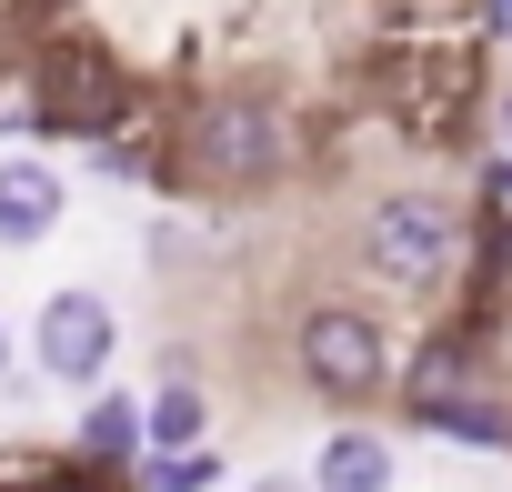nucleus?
<instances>
[{
  "instance_id": "1",
  "label": "nucleus",
  "mask_w": 512,
  "mask_h": 492,
  "mask_svg": "<svg viewBox=\"0 0 512 492\" xmlns=\"http://www.w3.org/2000/svg\"><path fill=\"white\" fill-rule=\"evenodd\" d=\"M292 151H302V131L272 91H211L181 131V171L211 191H272L292 171Z\"/></svg>"
},
{
  "instance_id": "2",
  "label": "nucleus",
  "mask_w": 512,
  "mask_h": 492,
  "mask_svg": "<svg viewBox=\"0 0 512 492\" xmlns=\"http://www.w3.org/2000/svg\"><path fill=\"white\" fill-rule=\"evenodd\" d=\"M362 262L392 282V292H442L462 262H472V221L442 201V191H382L362 211Z\"/></svg>"
},
{
  "instance_id": "3",
  "label": "nucleus",
  "mask_w": 512,
  "mask_h": 492,
  "mask_svg": "<svg viewBox=\"0 0 512 492\" xmlns=\"http://www.w3.org/2000/svg\"><path fill=\"white\" fill-rule=\"evenodd\" d=\"M292 362H302V382H312L322 402H382V392L402 382L392 332H382V312H362V302H312V312L292 322Z\"/></svg>"
},
{
  "instance_id": "4",
  "label": "nucleus",
  "mask_w": 512,
  "mask_h": 492,
  "mask_svg": "<svg viewBox=\"0 0 512 492\" xmlns=\"http://www.w3.org/2000/svg\"><path fill=\"white\" fill-rule=\"evenodd\" d=\"M21 91H31V121L61 131V141H111V131L131 121V71H121L101 41H51Z\"/></svg>"
},
{
  "instance_id": "5",
  "label": "nucleus",
  "mask_w": 512,
  "mask_h": 492,
  "mask_svg": "<svg viewBox=\"0 0 512 492\" xmlns=\"http://www.w3.org/2000/svg\"><path fill=\"white\" fill-rule=\"evenodd\" d=\"M111 352H121V322H111V302L101 292H51L41 302V322H31V362L61 382V392H101V372H111Z\"/></svg>"
},
{
  "instance_id": "6",
  "label": "nucleus",
  "mask_w": 512,
  "mask_h": 492,
  "mask_svg": "<svg viewBox=\"0 0 512 492\" xmlns=\"http://www.w3.org/2000/svg\"><path fill=\"white\" fill-rule=\"evenodd\" d=\"M61 211H71V191H61L51 161H31V151L0 161V252H31V241H51Z\"/></svg>"
},
{
  "instance_id": "7",
  "label": "nucleus",
  "mask_w": 512,
  "mask_h": 492,
  "mask_svg": "<svg viewBox=\"0 0 512 492\" xmlns=\"http://www.w3.org/2000/svg\"><path fill=\"white\" fill-rule=\"evenodd\" d=\"M392 482H402V462L382 432H332L312 452V492H392Z\"/></svg>"
},
{
  "instance_id": "8",
  "label": "nucleus",
  "mask_w": 512,
  "mask_h": 492,
  "mask_svg": "<svg viewBox=\"0 0 512 492\" xmlns=\"http://www.w3.org/2000/svg\"><path fill=\"white\" fill-rule=\"evenodd\" d=\"M141 442H151V452H201V442H211V402H201V382L171 372V382L141 402Z\"/></svg>"
},
{
  "instance_id": "9",
  "label": "nucleus",
  "mask_w": 512,
  "mask_h": 492,
  "mask_svg": "<svg viewBox=\"0 0 512 492\" xmlns=\"http://www.w3.org/2000/svg\"><path fill=\"white\" fill-rule=\"evenodd\" d=\"M141 402L131 392H101L91 412H81V462H101V472H141Z\"/></svg>"
},
{
  "instance_id": "10",
  "label": "nucleus",
  "mask_w": 512,
  "mask_h": 492,
  "mask_svg": "<svg viewBox=\"0 0 512 492\" xmlns=\"http://www.w3.org/2000/svg\"><path fill=\"white\" fill-rule=\"evenodd\" d=\"M422 432H442V442H472V452H512V402H492V392H462L452 412H432Z\"/></svg>"
},
{
  "instance_id": "11",
  "label": "nucleus",
  "mask_w": 512,
  "mask_h": 492,
  "mask_svg": "<svg viewBox=\"0 0 512 492\" xmlns=\"http://www.w3.org/2000/svg\"><path fill=\"white\" fill-rule=\"evenodd\" d=\"M402 392H412V422H432V412H452V402H462V342L442 332V342H432V352H422V362L402 372Z\"/></svg>"
},
{
  "instance_id": "12",
  "label": "nucleus",
  "mask_w": 512,
  "mask_h": 492,
  "mask_svg": "<svg viewBox=\"0 0 512 492\" xmlns=\"http://www.w3.org/2000/svg\"><path fill=\"white\" fill-rule=\"evenodd\" d=\"M221 482V452H141V492H211Z\"/></svg>"
},
{
  "instance_id": "13",
  "label": "nucleus",
  "mask_w": 512,
  "mask_h": 492,
  "mask_svg": "<svg viewBox=\"0 0 512 492\" xmlns=\"http://www.w3.org/2000/svg\"><path fill=\"white\" fill-rule=\"evenodd\" d=\"M241 492H312L302 472H262V482H241Z\"/></svg>"
},
{
  "instance_id": "14",
  "label": "nucleus",
  "mask_w": 512,
  "mask_h": 492,
  "mask_svg": "<svg viewBox=\"0 0 512 492\" xmlns=\"http://www.w3.org/2000/svg\"><path fill=\"white\" fill-rule=\"evenodd\" d=\"M492 201H502V211H512V151H502V161H492Z\"/></svg>"
},
{
  "instance_id": "15",
  "label": "nucleus",
  "mask_w": 512,
  "mask_h": 492,
  "mask_svg": "<svg viewBox=\"0 0 512 492\" xmlns=\"http://www.w3.org/2000/svg\"><path fill=\"white\" fill-rule=\"evenodd\" d=\"M0 382H11V322H0Z\"/></svg>"
},
{
  "instance_id": "16",
  "label": "nucleus",
  "mask_w": 512,
  "mask_h": 492,
  "mask_svg": "<svg viewBox=\"0 0 512 492\" xmlns=\"http://www.w3.org/2000/svg\"><path fill=\"white\" fill-rule=\"evenodd\" d=\"M492 21H502V31H512V0H492Z\"/></svg>"
},
{
  "instance_id": "17",
  "label": "nucleus",
  "mask_w": 512,
  "mask_h": 492,
  "mask_svg": "<svg viewBox=\"0 0 512 492\" xmlns=\"http://www.w3.org/2000/svg\"><path fill=\"white\" fill-rule=\"evenodd\" d=\"M502 141H512V91H502Z\"/></svg>"
},
{
  "instance_id": "18",
  "label": "nucleus",
  "mask_w": 512,
  "mask_h": 492,
  "mask_svg": "<svg viewBox=\"0 0 512 492\" xmlns=\"http://www.w3.org/2000/svg\"><path fill=\"white\" fill-rule=\"evenodd\" d=\"M31 11H71V0H31Z\"/></svg>"
}]
</instances>
